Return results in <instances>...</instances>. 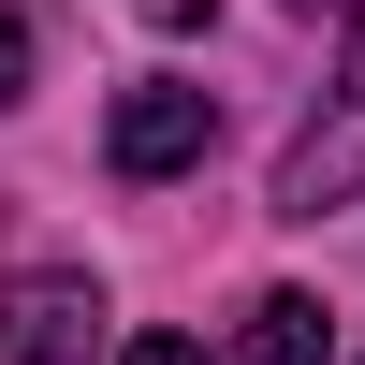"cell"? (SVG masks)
<instances>
[{"label": "cell", "instance_id": "8992f818", "mask_svg": "<svg viewBox=\"0 0 365 365\" xmlns=\"http://www.w3.org/2000/svg\"><path fill=\"white\" fill-rule=\"evenodd\" d=\"M117 365H205V351H190V336H132Z\"/></svg>", "mask_w": 365, "mask_h": 365}, {"label": "cell", "instance_id": "7a4b0ae2", "mask_svg": "<svg viewBox=\"0 0 365 365\" xmlns=\"http://www.w3.org/2000/svg\"><path fill=\"white\" fill-rule=\"evenodd\" d=\"M117 175H190L205 146H220V103H205L190 73H146V88H117Z\"/></svg>", "mask_w": 365, "mask_h": 365}, {"label": "cell", "instance_id": "3957f363", "mask_svg": "<svg viewBox=\"0 0 365 365\" xmlns=\"http://www.w3.org/2000/svg\"><path fill=\"white\" fill-rule=\"evenodd\" d=\"M88 278H15V307H0V365H88Z\"/></svg>", "mask_w": 365, "mask_h": 365}, {"label": "cell", "instance_id": "5b68a950", "mask_svg": "<svg viewBox=\"0 0 365 365\" xmlns=\"http://www.w3.org/2000/svg\"><path fill=\"white\" fill-rule=\"evenodd\" d=\"M15 88H29V29L0 15V103H15Z\"/></svg>", "mask_w": 365, "mask_h": 365}, {"label": "cell", "instance_id": "277c9868", "mask_svg": "<svg viewBox=\"0 0 365 365\" xmlns=\"http://www.w3.org/2000/svg\"><path fill=\"white\" fill-rule=\"evenodd\" d=\"M249 365H336V351H322V307H307V292H263V307H249Z\"/></svg>", "mask_w": 365, "mask_h": 365}, {"label": "cell", "instance_id": "6da1fadb", "mask_svg": "<svg viewBox=\"0 0 365 365\" xmlns=\"http://www.w3.org/2000/svg\"><path fill=\"white\" fill-rule=\"evenodd\" d=\"M365 190V15H351V73H336V117H307L278 161V220H322V205Z\"/></svg>", "mask_w": 365, "mask_h": 365}]
</instances>
